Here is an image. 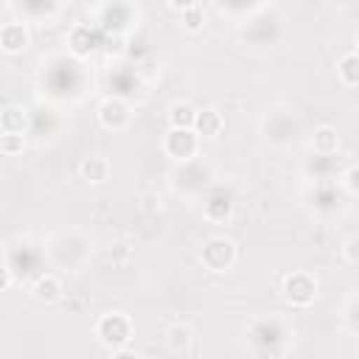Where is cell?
I'll return each mask as SVG.
<instances>
[{"label":"cell","instance_id":"cell-1","mask_svg":"<svg viewBox=\"0 0 359 359\" xmlns=\"http://www.w3.org/2000/svg\"><path fill=\"white\" fill-rule=\"evenodd\" d=\"M132 334H135V325H132V317L126 311H107V314H101L95 320V337L109 351L129 345L132 342Z\"/></svg>","mask_w":359,"mask_h":359},{"label":"cell","instance_id":"cell-2","mask_svg":"<svg viewBox=\"0 0 359 359\" xmlns=\"http://www.w3.org/2000/svg\"><path fill=\"white\" fill-rule=\"evenodd\" d=\"M236 258H238L236 241H230L224 236H210L199 252V261L208 272H227V269H233Z\"/></svg>","mask_w":359,"mask_h":359},{"label":"cell","instance_id":"cell-3","mask_svg":"<svg viewBox=\"0 0 359 359\" xmlns=\"http://www.w3.org/2000/svg\"><path fill=\"white\" fill-rule=\"evenodd\" d=\"M317 297V280L309 275V272H289L283 278V300L294 309H306L311 306Z\"/></svg>","mask_w":359,"mask_h":359},{"label":"cell","instance_id":"cell-4","mask_svg":"<svg viewBox=\"0 0 359 359\" xmlns=\"http://www.w3.org/2000/svg\"><path fill=\"white\" fill-rule=\"evenodd\" d=\"M196 149H199V135L194 129L171 126L165 140H163V151L174 160H191V157H196Z\"/></svg>","mask_w":359,"mask_h":359},{"label":"cell","instance_id":"cell-5","mask_svg":"<svg viewBox=\"0 0 359 359\" xmlns=\"http://www.w3.org/2000/svg\"><path fill=\"white\" fill-rule=\"evenodd\" d=\"M129 121H132V109H129V104H126L123 98L109 95V98H104V101L98 104V123H101L104 129L121 132V129L129 126Z\"/></svg>","mask_w":359,"mask_h":359},{"label":"cell","instance_id":"cell-6","mask_svg":"<svg viewBox=\"0 0 359 359\" xmlns=\"http://www.w3.org/2000/svg\"><path fill=\"white\" fill-rule=\"evenodd\" d=\"M28 42H31V34L22 22H6L0 28V50L14 56V53H22L28 48Z\"/></svg>","mask_w":359,"mask_h":359},{"label":"cell","instance_id":"cell-7","mask_svg":"<svg viewBox=\"0 0 359 359\" xmlns=\"http://www.w3.org/2000/svg\"><path fill=\"white\" fill-rule=\"evenodd\" d=\"M79 177L90 185H101L109 177V160L104 154H90L79 163Z\"/></svg>","mask_w":359,"mask_h":359},{"label":"cell","instance_id":"cell-8","mask_svg":"<svg viewBox=\"0 0 359 359\" xmlns=\"http://www.w3.org/2000/svg\"><path fill=\"white\" fill-rule=\"evenodd\" d=\"M31 294L39 300V303H56L65 297V286L56 275H39L31 286Z\"/></svg>","mask_w":359,"mask_h":359},{"label":"cell","instance_id":"cell-9","mask_svg":"<svg viewBox=\"0 0 359 359\" xmlns=\"http://www.w3.org/2000/svg\"><path fill=\"white\" fill-rule=\"evenodd\" d=\"M202 213H205L208 222H224V219H230V213H233V194L230 191H216L205 202Z\"/></svg>","mask_w":359,"mask_h":359},{"label":"cell","instance_id":"cell-10","mask_svg":"<svg viewBox=\"0 0 359 359\" xmlns=\"http://www.w3.org/2000/svg\"><path fill=\"white\" fill-rule=\"evenodd\" d=\"M0 132L25 135L28 132V109L20 104H8L6 109H0Z\"/></svg>","mask_w":359,"mask_h":359},{"label":"cell","instance_id":"cell-11","mask_svg":"<svg viewBox=\"0 0 359 359\" xmlns=\"http://www.w3.org/2000/svg\"><path fill=\"white\" fill-rule=\"evenodd\" d=\"M67 45H70V53L79 56V59H87L93 50H95V36H93V28L90 25H76L67 36Z\"/></svg>","mask_w":359,"mask_h":359},{"label":"cell","instance_id":"cell-12","mask_svg":"<svg viewBox=\"0 0 359 359\" xmlns=\"http://www.w3.org/2000/svg\"><path fill=\"white\" fill-rule=\"evenodd\" d=\"M337 79H339V84L348 87V90H353V87L359 84V56H356L353 48L339 56V62H337Z\"/></svg>","mask_w":359,"mask_h":359},{"label":"cell","instance_id":"cell-13","mask_svg":"<svg viewBox=\"0 0 359 359\" xmlns=\"http://www.w3.org/2000/svg\"><path fill=\"white\" fill-rule=\"evenodd\" d=\"M222 129H224V118H222V112H216V109H196L194 132H196L199 137H216Z\"/></svg>","mask_w":359,"mask_h":359},{"label":"cell","instance_id":"cell-14","mask_svg":"<svg viewBox=\"0 0 359 359\" xmlns=\"http://www.w3.org/2000/svg\"><path fill=\"white\" fill-rule=\"evenodd\" d=\"M165 345H168L171 353H191V348H194V334H191V328L182 325V323L168 325V331H165Z\"/></svg>","mask_w":359,"mask_h":359},{"label":"cell","instance_id":"cell-15","mask_svg":"<svg viewBox=\"0 0 359 359\" xmlns=\"http://www.w3.org/2000/svg\"><path fill=\"white\" fill-rule=\"evenodd\" d=\"M311 149H314L317 154H334V151L339 149V132H337L334 126H328V123L317 126V129L311 132Z\"/></svg>","mask_w":359,"mask_h":359},{"label":"cell","instance_id":"cell-16","mask_svg":"<svg viewBox=\"0 0 359 359\" xmlns=\"http://www.w3.org/2000/svg\"><path fill=\"white\" fill-rule=\"evenodd\" d=\"M194 118H196V107L188 101H177L168 109V123L177 129H194Z\"/></svg>","mask_w":359,"mask_h":359},{"label":"cell","instance_id":"cell-17","mask_svg":"<svg viewBox=\"0 0 359 359\" xmlns=\"http://www.w3.org/2000/svg\"><path fill=\"white\" fill-rule=\"evenodd\" d=\"M25 151V135H14V132H0V154L6 157H17Z\"/></svg>","mask_w":359,"mask_h":359},{"label":"cell","instance_id":"cell-18","mask_svg":"<svg viewBox=\"0 0 359 359\" xmlns=\"http://www.w3.org/2000/svg\"><path fill=\"white\" fill-rule=\"evenodd\" d=\"M180 17H182V28H185L188 34H199V31H202V25H205L202 6H191V8L180 11Z\"/></svg>","mask_w":359,"mask_h":359},{"label":"cell","instance_id":"cell-19","mask_svg":"<svg viewBox=\"0 0 359 359\" xmlns=\"http://www.w3.org/2000/svg\"><path fill=\"white\" fill-rule=\"evenodd\" d=\"M359 168L356 165H348L345 174H342V188L348 191V196H359Z\"/></svg>","mask_w":359,"mask_h":359},{"label":"cell","instance_id":"cell-20","mask_svg":"<svg viewBox=\"0 0 359 359\" xmlns=\"http://www.w3.org/2000/svg\"><path fill=\"white\" fill-rule=\"evenodd\" d=\"M356 244H359V238H356V236H351V238L345 241V247H342V255H345V261H348L351 266H356V264H359V255H356Z\"/></svg>","mask_w":359,"mask_h":359},{"label":"cell","instance_id":"cell-21","mask_svg":"<svg viewBox=\"0 0 359 359\" xmlns=\"http://www.w3.org/2000/svg\"><path fill=\"white\" fill-rule=\"evenodd\" d=\"M174 11H185V8H191V6H199V0H165Z\"/></svg>","mask_w":359,"mask_h":359},{"label":"cell","instance_id":"cell-22","mask_svg":"<svg viewBox=\"0 0 359 359\" xmlns=\"http://www.w3.org/2000/svg\"><path fill=\"white\" fill-rule=\"evenodd\" d=\"M8 286H11V272L6 264H0V292H6Z\"/></svg>","mask_w":359,"mask_h":359}]
</instances>
